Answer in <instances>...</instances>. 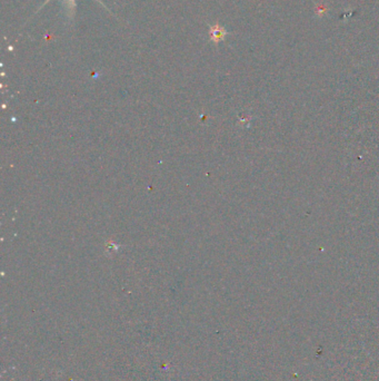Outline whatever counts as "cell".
<instances>
[{"instance_id": "obj_1", "label": "cell", "mask_w": 379, "mask_h": 381, "mask_svg": "<svg viewBox=\"0 0 379 381\" xmlns=\"http://www.w3.org/2000/svg\"><path fill=\"white\" fill-rule=\"evenodd\" d=\"M227 35L228 32L225 27L219 25L218 22L215 25L209 26V39L211 42H214L215 45H218L220 41L225 40Z\"/></svg>"}, {"instance_id": "obj_2", "label": "cell", "mask_w": 379, "mask_h": 381, "mask_svg": "<svg viewBox=\"0 0 379 381\" xmlns=\"http://www.w3.org/2000/svg\"><path fill=\"white\" fill-rule=\"evenodd\" d=\"M48 1H50V0H47L45 3H47ZM97 1L100 2V0H97ZM66 2H67V8H68V14H69V18H72L73 14H75V10H76V0H66Z\"/></svg>"}]
</instances>
